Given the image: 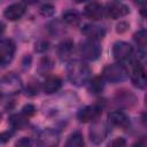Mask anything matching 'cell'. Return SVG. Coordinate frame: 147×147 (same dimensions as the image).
Segmentation results:
<instances>
[{
  "instance_id": "cell-30",
  "label": "cell",
  "mask_w": 147,
  "mask_h": 147,
  "mask_svg": "<svg viewBox=\"0 0 147 147\" xmlns=\"http://www.w3.org/2000/svg\"><path fill=\"white\" fill-rule=\"evenodd\" d=\"M47 48H48V42H46V41H41V42H38V44L36 45V49L39 51V52L45 51V49H47Z\"/></svg>"
},
{
  "instance_id": "cell-18",
  "label": "cell",
  "mask_w": 147,
  "mask_h": 147,
  "mask_svg": "<svg viewBox=\"0 0 147 147\" xmlns=\"http://www.w3.org/2000/svg\"><path fill=\"white\" fill-rule=\"evenodd\" d=\"M28 118L29 117H26L22 113L21 114H13L9 117L8 122H9V124H10V126L13 129H15V130H23V129L26 127V125L29 123V119Z\"/></svg>"
},
{
  "instance_id": "cell-27",
  "label": "cell",
  "mask_w": 147,
  "mask_h": 147,
  "mask_svg": "<svg viewBox=\"0 0 147 147\" xmlns=\"http://www.w3.org/2000/svg\"><path fill=\"white\" fill-rule=\"evenodd\" d=\"M16 147H32V145H31V141L29 138L23 137L16 142Z\"/></svg>"
},
{
  "instance_id": "cell-33",
  "label": "cell",
  "mask_w": 147,
  "mask_h": 147,
  "mask_svg": "<svg viewBox=\"0 0 147 147\" xmlns=\"http://www.w3.org/2000/svg\"><path fill=\"white\" fill-rule=\"evenodd\" d=\"M0 121H1V114H0Z\"/></svg>"
},
{
  "instance_id": "cell-23",
  "label": "cell",
  "mask_w": 147,
  "mask_h": 147,
  "mask_svg": "<svg viewBox=\"0 0 147 147\" xmlns=\"http://www.w3.org/2000/svg\"><path fill=\"white\" fill-rule=\"evenodd\" d=\"M52 62H51V60L49 59H42L41 60V62H40V65L38 67V70H39V72H40V75H44V74H46V72H48L51 69H52Z\"/></svg>"
},
{
  "instance_id": "cell-13",
  "label": "cell",
  "mask_w": 147,
  "mask_h": 147,
  "mask_svg": "<svg viewBox=\"0 0 147 147\" xmlns=\"http://www.w3.org/2000/svg\"><path fill=\"white\" fill-rule=\"evenodd\" d=\"M108 121L114 126H118L122 129H125L130 125L129 116L123 110H113L108 114Z\"/></svg>"
},
{
  "instance_id": "cell-28",
  "label": "cell",
  "mask_w": 147,
  "mask_h": 147,
  "mask_svg": "<svg viewBox=\"0 0 147 147\" xmlns=\"http://www.w3.org/2000/svg\"><path fill=\"white\" fill-rule=\"evenodd\" d=\"M11 136H13L11 132H8V131H7V132H2V133L0 134V142H6V141H8Z\"/></svg>"
},
{
  "instance_id": "cell-10",
  "label": "cell",
  "mask_w": 147,
  "mask_h": 147,
  "mask_svg": "<svg viewBox=\"0 0 147 147\" xmlns=\"http://www.w3.org/2000/svg\"><path fill=\"white\" fill-rule=\"evenodd\" d=\"M25 10H26V5L24 2H15L5 9L3 16L9 21H17L24 15Z\"/></svg>"
},
{
  "instance_id": "cell-5",
  "label": "cell",
  "mask_w": 147,
  "mask_h": 147,
  "mask_svg": "<svg viewBox=\"0 0 147 147\" xmlns=\"http://www.w3.org/2000/svg\"><path fill=\"white\" fill-rule=\"evenodd\" d=\"M133 54V48L129 42L125 41H116L113 45V55L115 60L121 62L129 61Z\"/></svg>"
},
{
  "instance_id": "cell-24",
  "label": "cell",
  "mask_w": 147,
  "mask_h": 147,
  "mask_svg": "<svg viewBox=\"0 0 147 147\" xmlns=\"http://www.w3.org/2000/svg\"><path fill=\"white\" fill-rule=\"evenodd\" d=\"M39 10H40V14L42 16L48 17V16H52L53 15V13H54V6L51 5V3H45V5H42L40 7Z\"/></svg>"
},
{
  "instance_id": "cell-32",
  "label": "cell",
  "mask_w": 147,
  "mask_h": 147,
  "mask_svg": "<svg viewBox=\"0 0 147 147\" xmlns=\"http://www.w3.org/2000/svg\"><path fill=\"white\" fill-rule=\"evenodd\" d=\"M5 28H6L5 24L0 21V36H2V33H3V31H5Z\"/></svg>"
},
{
  "instance_id": "cell-9",
  "label": "cell",
  "mask_w": 147,
  "mask_h": 147,
  "mask_svg": "<svg viewBox=\"0 0 147 147\" xmlns=\"http://www.w3.org/2000/svg\"><path fill=\"white\" fill-rule=\"evenodd\" d=\"M90 139L93 144H101L106 137H107V133H108V130H107V126L105 123L102 122H94L93 125L91 126L90 129Z\"/></svg>"
},
{
  "instance_id": "cell-2",
  "label": "cell",
  "mask_w": 147,
  "mask_h": 147,
  "mask_svg": "<svg viewBox=\"0 0 147 147\" xmlns=\"http://www.w3.org/2000/svg\"><path fill=\"white\" fill-rule=\"evenodd\" d=\"M110 83H121L127 78V70L122 63L108 64L103 69V77Z\"/></svg>"
},
{
  "instance_id": "cell-3",
  "label": "cell",
  "mask_w": 147,
  "mask_h": 147,
  "mask_svg": "<svg viewBox=\"0 0 147 147\" xmlns=\"http://www.w3.org/2000/svg\"><path fill=\"white\" fill-rule=\"evenodd\" d=\"M22 88L21 78L14 72L6 75L0 80V93L6 94H15Z\"/></svg>"
},
{
  "instance_id": "cell-19",
  "label": "cell",
  "mask_w": 147,
  "mask_h": 147,
  "mask_svg": "<svg viewBox=\"0 0 147 147\" xmlns=\"http://www.w3.org/2000/svg\"><path fill=\"white\" fill-rule=\"evenodd\" d=\"M64 147H84V139L80 132L76 131L69 136Z\"/></svg>"
},
{
  "instance_id": "cell-7",
  "label": "cell",
  "mask_w": 147,
  "mask_h": 147,
  "mask_svg": "<svg viewBox=\"0 0 147 147\" xmlns=\"http://www.w3.org/2000/svg\"><path fill=\"white\" fill-rule=\"evenodd\" d=\"M105 10H106V15L109 18H113V20H117V18H121V17H124L130 13L129 7L125 3L119 2V1L108 2Z\"/></svg>"
},
{
  "instance_id": "cell-29",
  "label": "cell",
  "mask_w": 147,
  "mask_h": 147,
  "mask_svg": "<svg viewBox=\"0 0 147 147\" xmlns=\"http://www.w3.org/2000/svg\"><path fill=\"white\" fill-rule=\"evenodd\" d=\"M127 28H129V24L127 23H125V22H121L118 25H117V32H119V33H122V32H125L126 30H127Z\"/></svg>"
},
{
  "instance_id": "cell-14",
  "label": "cell",
  "mask_w": 147,
  "mask_h": 147,
  "mask_svg": "<svg viewBox=\"0 0 147 147\" xmlns=\"http://www.w3.org/2000/svg\"><path fill=\"white\" fill-rule=\"evenodd\" d=\"M103 10L105 9H103L101 3L93 1V2H88V3L85 5V7H84V15L86 17L91 18V20L96 21V20L102 18Z\"/></svg>"
},
{
  "instance_id": "cell-22",
  "label": "cell",
  "mask_w": 147,
  "mask_h": 147,
  "mask_svg": "<svg viewBox=\"0 0 147 147\" xmlns=\"http://www.w3.org/2000/svg\"><path fill=\"white\" fill-rule=\"evenodd\" d=\"M63 21L69 25H78L80 22V16L76 10H67L63 13Z\"/></svg>"
},
{
  "instance_id": "cell-1",
  "label": "cell",
  "mask_w": 147,
  "mask_h": 147,
  "mask_svg": "<svg viewBox=\"0 0 147 147\" xmlns=\"http://www.w3.org/2000/svg\"><path fill=\"white\" fill-rule=\"evenodd\" d=\"M67 75L71 84L82 86L85 83H87L91 76V69L83 61H74L68 65Z\"/></svg>"
},
{
  "instance_id": "cell-8",
  "label": "cell",
  "mask_w": 147,
  "mask_h": 147,
  "mask_svg": "<svg viewBox=\"0 0 147 147\" xmlns=\"http://www.w3.org/2000/svg\"><path fill=\"white\" fill-rule=\"evenodd\" d=\"M60 141L59 133L53 129H45L38 137V147H56Z\"/></svg>"
},
{
  "instance_id": "cell-11",
  "label": "cell",
  "mask_w": 147,
  "mask_h": 147,
  "mask_svg": "<svg viewBox=\"0 0 147 147\" xmlns=\"http://www.w3.org/2000/svg\"><path fill=\"white\" fill-rule=\"evenodd\" d=\"M131 82L138 88L144 90L146 87V70H145V65L142 63L138 62L134 65L133 71L131 74Z\"/></svg>"
},
{
  "instance_id": "cell-15",
  "label": "cell",
  "mask_w": 147,
  "mask_h": 147,
  "mask_svg": "<svg viewBox=\"0 0 147 147\" xmlns=\"http://www.w3.org/2000/svg\"><path fill=\"white\" fill-rule=\"evenodd\" d=\"M82 32L90 39V40H99L102 39L106 34V30L102 26H98L94 24H86L84 25V28L82 29Z\"/></svg>"
},
{
  "instance_id": "cell-16",
  "label": "cell",
  "mask_w": 147,
  "mask_h": 147,
  "mask_svg": "<svg viewBox=\"0 0 147 147\" xmlns=\"http://www.w3.org/2000/svg\"><path fill=\"white\" fill-rule=\"evenodd\" d=\"M62 86V80L57 76H48L44 82V92L47 94H53L57 92Z\"/></svg>"
},
{
  "instance_id": "cell-21",
  "label": "cell",
  "mask_w": 147,
  "mask_h": 147,
  "mask_svg": "<svg viewBox=\"0 0 147 147\" xmlns=\"http://www.w3.org/2000/svg\"><path fill=\"white\" fill-rule=\"evenodd\" d=\"M103 87H105V83H103V78L100 77V76H96L94 77L90 84H88V90L90 92L94 93V94H98V93H101L103 91Z\"/></svg>"
},
{
  "instance_id": "cell-6",
  "label": "cell",
  "mask_w": 147,
  "mask_h": 147,
  "mask_svg": "<svg viewBox=\"0 0 147 147\" xmlns=\"http://www.w3.org/2000/svg\"><path fill=\"white\" fill-rule=\"evenodd\" d=\"M15 44L10 39L0 40V65H7L15 55Z\"/></svg>"
},
{
  "instance_id": "cell-20",
  "label": "cell",
  "mask_w": 147,
  "mask_h": 147,
  "mask_svg": "<svg viewBox=\"0 0 147 147\" xmlns=\"http://www.w3.org/2000/svg\"><path fill=\"white\" fill-rule=\"evenodd\" d=\"M133 39L136 41V44L138 45V47L140 48V51L142 52V54H145V49H146V45H147V33L146 30H139L137 33H134Z\"/></svg>"
},
{
  "instance_id": "cell-25",
  "label": "cell",
  "mask_w": 147,
  "mask_h": 147,
  "mask_svg": "<svg viewBox=\"0 0 147 147\" xmlns=\"http://www.w3.org/2000/svg\"><path fill=\"white\" fill-rule=\"evenodd\" d=\"M108 147H126V141L124 138L122 137H117L115 139H113L109 144Z\"/></svg>"
},
{
  "instance_id": "cell-34",
  "label": "cell",
  "mask_w": 147,
  "mask_h": 147,
  "mask_svg": "<svg viewBox=\"0 0 147 147\" xmlns=\"http://www.w3.org/2000/svg\"><path fill=\"white\" fill-rule=\"evenodd\" d=\"M0 98H1V93H0Z\"/></svg>"
},
{
  "instance_id": "cell-4",
  "label": "cell",
  "mask_w": 147,
  "mask_h": 147,
  "mask_svg": "<svg viewBox=\"0 0 147 147\" xmlns=\"http://www.w3.org/2000/svg\"><path fill=\"white\" fill-rule=\"evenodd\" d=\"M79 53L84 59H86L88 61H94L100 56L101 49H100V46L98 45L96 41L88 39V40L80 42Z\"/></svg>"
},
{
  "instance_id": "cell-12",
  "label": "cell",
  "mask_w": 147,
  "mask_h": 147,
  "mask_svg": "<svg viewBox=\"0 0 147 147\" xmlns=\"http://www.w3.org/2000/svg\"><path fill=\"white\" fill-rule=\"evenodd\" d=\"M101 108L96 105L93 106H87L79 110L78 113V119L83 123H88V122H94L100 115H101Z\"/></svg>"
},
{
  "instance_id": "cell-17",
  "label": "cell",
  "mask_w": 147,
  "mask_h": 147,
  "mask_svg": "<svg viewBox=\"0 0 147 147\" xmlns=\"http://www.w3.org/2000/svg\"><path fill=\"white\" fill-rule=\"evenodd\" d=\"M74 42L70 39H64L63 41H61L57 46V54L62 60H67L68 57L71 56L72 52H74Z\"/></svg>"
},
{
  "instance_id": "cell-31",
  "label": "cell",
  "mask_w": 147,
  "mask_h": 147,
  "mask_svg": "<svg viewBox=\"0 0 147 147\" xmlns=\"http://www.w3.org/2000/svg\"><path fill=\"white\" fill-rule=\"evenodd\" d=\"M133 147H147V141H146V138L145 137H142V138H140L134 145H133Z\"/></svg>"
},
{
  "instance_id": "cell-26",
  "label": "cell",
  "mask_w": 147,
  "mask_h": 147,
  "mask_svg": "<svg viewBox=\"0 0 147 147\" xmlns=\"http://www.w3.org/2000/svg\"><path fill=\"white\" fill-rule=\"evenodd\" d=\"M36 113V108L33 105H25L23 108H22V114H24L26 117H30L32 115H34Z\"/></svg>"
}]
</instances>
